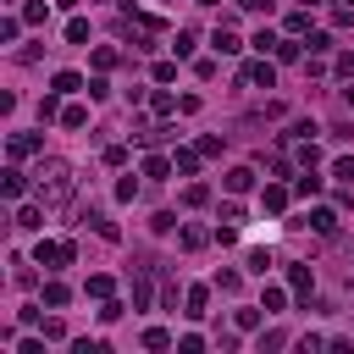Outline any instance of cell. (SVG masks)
<instances>
[{
	"label": "cell",
	"mask_w": 354,
	"mask_h": 354,
	"mask_svg": "<svg viewBox=\"0 0 354 354\" xmlns=\"http://www.w3.org/2000/svg\"><path fill=\"white\" fill-rule=\"evenodd\" d=\"M39 199L44 205H66L72 199V166L66 160H55V155L39 160Z\"/></svg>",
	"instance_id": "cell-1"
},
{
	"label": "cell",
	"mask_w": 354,
	"mask_h": 354,
	"mask_svg": "<svg viewBox=\"0 0 354 354\" xmlns=\"http://www.w3.org/2000/svg\"><path fill=\"white\" fill-rule=\"evenodd\" d=\"M72 254H77L72 243H39V249H33L39 266H72Z\"/></svg>",
	"instance_id": "cell-2"
},
{
	"label": "cell",
	"mask_w": 354,
	"mask_h": 354,
	"mask_svg": "<svg viewBox=\"0 0 354 354\" xmlns=\"http://www.w3.org/2000/svg\"><path fill=\"white\" fill-rule=\"evenodd\" d=\"M243 83H254V88H271V83H277V72H271V61H254V66L243 72Z\"/></svg>",
	"instance_id": "cell-3"
},
{
	"label": "cell",
	"mask_w": 354,
	"mask_h": 354,
	"mask_svg": "<svg viewBox=\"0 0 354 354\" xmlns=\"http://www.w3.org/2000/svg\"><path fill=\"white\" fill-rule=\"evenodd\" d=\"M249 188H254V171L249 166H232L227 171V194H249Z\"/></svg>",
	"instance_id": "cell-4"
},
{
	"label": "cell",
	"mask_w": 354,
	"mask_h": 354,
	"mask_svg": "<svg viewBox=\"0 0 354 354\" xmlns=\"http://www.w3.org/2000/svg\"><path fill=\"white\" fill-rule=\"evenodd\" d=\"M260 205H266L271 216H277V210H288V188H282V183H266V194H260Z\"/></svg>",
	"instance_id": "cell-5"
},
{
	"label": "cell",
	"mask_w": 354,
	"mask_h": 354,
	"mask_svg": "<svg viewBox=\"0 0 354 354\" xmlns=\"http://www.w3.org/2000/svg\"><path fill=\"white\" fill-rule=\"evenodd\" d=\"M210 44H216V50H221V55H238V50H243V44H238V33H232V28H216V33H210Z\"/></svg>",
	"instance_id": "cell-6"
},
{
	"label": "cell",
	"mask_w": 354,
	"mask_h": 354,
	"mask_svg": "<svg viewBox=\"0 0 354 354\" xmlns=\"http://www.w3.org/2000/svg\"><path fill=\"white\" fill-rule=\"evenodd\" d=\"M33 149H39V138H33V133H11V160L33 155Z\"/></svg>",
	"instance_id": "cell-7"
},
{
	"label": "cell",
	"mask_w": 354,
	"mask_h": 354,
	"mask_svg": "<svg viewBox=\"0 0 354 354\" xmlns=\"http://www.w3.org/2000/svg\"><path fill=\"white\" fill-rule=\"evenodd\" d=\"M0 194H6V199H22V171H17V166L0 171Z\"/></svg>",
	"instance_id": "cell-8"
},
{
	"label": "cell",
	"mask_w": 354,
	"mask_h": 354,
	"mask_svg": "<svg viewBox=\"0 0 354 354\" xmlns=\"http://www.w3.org/2000/svg\"><path fill=\"white\" fill-rule=\"evenodd\" d=\"M293 194H304V199H315V194H321V177H315V166H304V177L293 183Z\"/></svg>",
	"instance_id": "cell-9"
},
{
	"label": "cell",
	"mask_w": 354,
	"mask_h": 354,
	"mask_svg": "<svg viewBox=\"0 0 354 354\" xmlns=\"http://www.w3.org/2000/svg\"><path fill=\"white\" fill-rule=\"evenodd\" d=\"M17 227H22V232H39V227H44V210L22 205V210H17Z\"/></svg>",
	"instance_id": "cell-10"
},
{
	"label": "cell",
	"mask_w": 354,
	"mask_h": 354,
	"mask_svg": "<svg viewBox=\"0 0 354 354\" xmlns=\"http://www.w3.org/2000/svg\"><path fill=\"white\" fill-rule=\"evenodd\" d=\"M310 227H315L321 238H332V232H337V216H332V210H310Z\"/></svg>",
	"instance_id": "cell-11"
},
{
	"label": "cell",
	"mask_w": 354,
	"mask_h": 354,
	"mask_svg": "<svg viewBox=\"0 0 354 354\" xmlns=\"http://www.w3.org/2000/svg\"><path fill=\"white\" fill-rule=\"evenodd\" d=\"M83 221H94V232H100V238H105V243H116V238H122V232H116V221H105V216H100V210H88V216H83Z\"/></svg>",
	"instance_id": "cell-12"
},
{
	"label": "cell",
	"mask_w": 354,
	"mask_h": 354,
	"mask_svg": "<svg viewBox=\"0 0 354 354\" xmlns=\"http://www.w3.org/2000/svg\"><path fill=\"white\" fill-rule=\"evenodd\" d=\"M177 238H183V249H205V243H210L205 227H177Z\"/></svg>",
	"instance_id": "cell-13"
},
{
	"label": "cell",
	"mask_w": 354,
	"mask_h": 354,
	"mask_svg": "<svg viewBox=\"0 0 354 354\" xmlns=\"http://www.w3.org/2000/svg\"><path fill=\"white\" fill-rule=\"evenodd\" d=\"M310 282H315L310 266H288V288H293V293H310Z\"/></svg>",
	"instance_id": "cell-14"
},
{
	"label": "cell",
	"mask_w": 354,
	"mask_h": 354,
	"mask_svg": "<svg viewBox=\"0 0 354 354\" xmlns=\"http://www.w3.org/2000/svg\"><path fill=\"white\" fill-rule=\"evenodd\" d=\"M133 310H149V271L133 277Z\"/></svg>",
	"instance_id": "cell-15"
},
{
	"label": "cell",
	"mask_w": 354,
	"mask_h": 354,
	"mask_svg": "<svg viewBox=\"0 0 354 354\" xmlns=\"http://www.w3.org/2000/svg\"><path fill=\"white\" fill-rule=\"evenodd\" d=\"M66 299H72V293H66V282H44V304H50V310H61Z\"/></svg>",
	"instance_id": "cell-16"
},
{
	"label": "cell",
	"mask_w": 354,
	"mask_h": 354,
	"mask_svg": "<svg viewBox=\"0 0 354 354\" xmlns=\"http://www.w3.org/2000/svg\"><path fill=\"white\" fill-rule=\"evenodd\" d=\"M205 299H210L205 288H188V310H183V315H188V321H199V315H205Z\"/></svg>",
	"instance_id": "cell-17"
},
{
	"label": "cell",
	"mask_w": 354,
	"mask_h": 354,
	"mask_svg": "<svg viewBox=\"0 0 354 354\" xmlns=\"http://www.w3.org/2000/svg\"><path fill=\"white\" fill-rule=\"evenodd\" d=\"M282 304H288V293H282V288H266V293H260V310H266V315H277Z\"/></svg>",
	"instance_id": "cell-18"
},
{
	"label": "cell",
	"mask_w": 354,
	"mask_h": 354,
	"mask_svg": "<svg viewBox=\"0 0 354 354\" xmlns=\"http://www.w3.org/2000/svg\"><path fill=\"white\" fill-rule=\"evenodd\" d=\"M77 88H83L77 72H55V94H77Z\"/></svg>",
	"instance_id": "cell-19"
},
{
	"label": "cell",
	"mask_w": 354,
	"mask_h": 354,
	"mask_svg": "<svg viewBox=\"0 0 354 354\" xmlns=\"http://www.w3.org/2000/svg\"><path fill=\"white\" fill-rule=\"evenodd\" d=\"M171 166H177V160H160V155H149V160H144V177H171Z\"/></svg>",
	"instance_id": "cell-20"
},
{
	"label": "cell",
	"mask_w": 354,
	"mask_h": 354,
	"mask_svg": "<svg viewBox=\"0 0 354 354\" xmlns=\"http://www.w3.org/2000/svg\"><path fill=\"white\" fill-rule=\"evenodd\" d=\"M243 266H249L254 277H266V266H271V254H266V249H249V254H243Z\"/></svg>",
	"instance_id": "cell-21"
},
{
	"label": "cell",
	"mask_w": 354,
	"mask_h": 354,
	"mask_svg": "<svg viewBox=\"0 0 354 354\" xmlns=\"http://www.w3.org/2000/svg\"><path fill=\"white\" fill-rule=\"evenodd\" d=\"M144 348H171V332H166V326H149V332H144Z\"/></svg>",
	"instance_id": "cell-22"
},
{
	"label": "cell",
	"mask_w": 354,
	"mask_h": 354,
	"mask_svg": "<svg viewBox=\"0 0 354 354\" xmlns=\"http://www.w3.org/2000/svg\"><path fill=\"white\" fill-rule=\"evenodd\" d=\"M44 17H50L44 0H28V6H22V22H44Z\"/></svg>",
	"instance_id": "cell-23"
},
{
	"label": "cell",
	"mask_w": 354,
	"mask_h": 354,
	"mask_svg": "<svg viewBox=\"0 0 354 354\" xmlns=\"http://www.w3.org/2000/svg\"><path fill=\"white\" fill-rule=\"evenodd\" d=\"M116 61H122V55H116V50H111V44H100V50H94V66H100V72H111V66H116Z\"/></svg>",
	"instance_id": "cell-24"
},
{
	"label": "cell",
	"mask_w": 354,
	"mask_h": 354,
	"mask_svg": "<svg viewBox=\"0 0 354 354\" xmlns=\"http://www.w3.org/2000/svg\"><path fill=\"white\" fill-rule=\"evenodd\" d=\"M55 116H61V100L44 94V100H39V122H55Z\"/></svg>",
	"instance_id": "cell-25"
},
{
	"label": "cell",
	"mask_w": 354,
	"mask_h": 354,
	"mask_svg": "<svg viewBox=\"0 0 354 354\" xmlns=\"http://www.w3.org/2000/svg\"><path fill=\"white\" fill-rule=\"evenodd\" d=\"M83 122H88L83 105H66V111H61V127H83Z\"/></svg>",
	"instance_id": "cell-26"
},
{
	"label": "cell",
	"mask_w": 354,
	"mask_h": 354,
	"mask_svg": "<svg viewBox=\"0 0 354 354\" xmlns=\"http://www.w3.org/2000/svg\"><path fill=\"white\" fill-rule=\"evenodd\" d=\"M177 171H199V144L194 149H177Z\"/></svg>",
	"instance_id": "cell-27"
},
{
	"label": "cell",
	"mask_w": 354,
	"mask_h": 354,
	"mask_svg": "<svg viewBox=\"0 0 354 354\" xmlns=\"http://www.w3.org/2000/svg\"><path fill=\"white\" fill-rule=\"evenodd\" d=\"M254 326H260V310L243 304V310H238V332H254Z\"/></svg>",
	"instance_id": "cell-28"
},
{
	"label": "cell",
	"mask_w": 354,
	"mask_h": 354,
	"mask_svg": "<svg viewBox=\"0 0 354 354\" xmlns=\"http://www.w3.org/2000/svg\"><path fill=\"white\" fill-rule=\"evenodd\" d=\"M332 177H343V183H354V155H337V160H332Z\"/></svg>",
	"instance_id": "cell-29"
},
{
	"label": "cell",
	"mask_w": 354,
	"mask_h": 354,
	"mask_svg": "<svg viewBox=\"0 0 354 354\" xmlns=\"http://www.w3.org/2000/svg\"><path fill=\"white\" fill-rule=\"evenodd\" d=\"M66 39H72V44H83V39H88V22H83V17H72V22H66Z\"/></svg>",
	"instance_id": "cell-30"
},
{
	"label": "cell",
	"mask_w": 354,
	"mask_h": 354,
	"mask_svg": "<svg viewBox=\"0 0 354 354\" xmlns=\"http://www.w3.org/2000/svg\"><path fill=\"white\" fill-rule=\"evenodd\" d=\"M277 44H282V39H277L271 28H260V33H254V50H260V55H266V50H277Z\"/></svg>",
	"instance_id": "cell-31"
},
{
	"label": "cell",
	"mask_w": 354,
	"mask_h": 354,
	"mask_svg": "<svg viewBox=\"0 0 354 354\" xmlns=\"http://www.w3.org/2000/svg\"><path fill=\"white\" fill-rule=\"evenodd\" d=\"M171 105H177V100H171V94H166V88H160V94H149V111H155V116H166V111H171Z\"/></svg>",
	"instance_id": "cell-32"
},
{
	"label": "cell",
	"mask_w": 354,
	"mask_h": 354,
	"mask_svg": "<svg viewBox=\"0 0 354 354\" xmlns=\"http://www.w3.org/2000/svg\"><path fill=\"white\" fill-rule=\"evenodd\" d=\"M205 199H210V188H205V183H188V194H183V205H205Z\"/></svg>",
	"instance_id": "cell-33"
},
{
	"label": "cell",
	"mask_w": 354,
	"mask_h": 354,
	"mask_svg": "<svg viewBox=\"0 0 354 354\" xmlns=\"http://www.w3.org/2000/svg\"><path fill=\"white\" fill-rule=\"evenodd\" d=\"M216 288H221V293H238V288H243V277H238V271H221V277H216Z\"/></svg>",
	"instance_id": "cell-34"
},
{
	"label": "cell",
	"mask_w": 354,
	"mask_h": 354,
	"mask_svg": "<svg viewBox=\"0 0 354 354\" xmlns=\"http://www.w3.org/2000/svg\"><path fill=\"white\" fill-rule=\"evenodd\" d=\"M83 293H94V299H111V277H88V288Z\"/></svg>",
	"instance_id": "cell-35"
},
{
	"label": "cell",
	"mask_w": 354,
	"mask_h": 354,
	"mask_svg": "<svg viewBox=\"0 0 354 354\" xmlns=\"http://www.w3.org/2000/svg\"><path fill=\"white\" fill-rule=\"evenodd\" d=\"M72 354H105V343H100V337H77V343H72Z\"/></svg>",
	"instance_id": "cell-36"
},
{
	"label": "cell",
	"mask_w": 354,
	"mask_h": 354,
	"mask_svg": "<svg viewBox=\"0 0 354 354\" xmlns=\"http://www.w3.org/2000/svg\"><path fill=\"white\" fill-rule=\"evenodd\" d=\"M277 61H299V39H282L277 44Z\"/></svg>",
	"instance_id": "cell-37"
},
{
	"label": "cell",
	"mask_w": 354,
	"mask_h": 354,
	"mask_svg": "<svg viewBox=\"0 0 354 354\" xmlns=\"http://www.w3.org/2000/svg\"><path fill=\"white\" fill-rule=\"evenodd\" d=\"M177 348H183V354H199V348H205V337H199V332H188V337H177Z\"/></svg>",
	"instance_id": "cell-38"
},
{
	"label": "cell",
	"mask_w": 354,
	"mask_h": 354,
	"mask_svg": "<svg viewBox=\"0 0 354 354\" xmlns=\"http://www.w3.org/2000/svg\"><path fill=\"white\" fill-rule=\"evenodd\" d=\"M337 72H343V77H354V50H343V55H337Z\"/></svg>",
	"instance_id": "cell-39"
},
{
	"label": "cell",
	"mask_w": 354,
	"mask_h": 354,
	"mask_svg": "<svg viewBox=\"0 0 354 354\" xmlns=\"http://www.w3.org/2000/svg\"><path fill=\"white\" fill-rule=\"evenodd\" d=\"M343 105H348V111H354V77H348V88H343Z\"/></svg>",
	"instance_id": "cell-40"
},
{
	"label": "cell",
	"mask_w": 354,
	"mask_h": 354,
	"mask_svg": "<svg viewBox=\"0 0 354 354\" xmlns=\"http://www.w3.org/2000/svg\"><path fill=\"white\" fill-rule=\"evenodd\" d=\"M238 6H243V11H266V0H238Z\"/></svg>",
	"instance_id": "cell-41"
},
{
	"label": "cell",
	"mask_w": 354,
	"mask_h": 354,
	"mask_svg": "<svg viewBox=\"0 0 354 354\" xmlns=\"http://www.w3.org/2000/svg\"><path fill=\"white\" fill-rule=\"evenodd\" d=\"M55 6H77V0H55Z\"/></svg>",
	"instance_id": "cell-42"
},
{
	"label": "cell",
	"mask_w": 354,
	"mask_h": 354,
	"mask_svg": "<svg viewBox=\"0 0 354 354\" xmlns=\"http://www.w3.org/2000/svg\"><path fill=\"white\" fill-rule=\"evenodd\" d=\"M304 6H321V0H304Z\"/></svg>",
	"instance_id": "cell-43"
},
{
	"label": "cell",
	"mask_w": 354,
	"mask_h": 354,
	"mask_svg": "<svg viewBox=\"0 0 354 354\" xmlns=\"http://www.w3.org/2000/svg\"><path fill=\"white\" fill-rule=\"evenodd\" d=\"M199 6H216V0H199Z\"/></svg>",
	"instance_id": "cell-44"
}]
</instances>
